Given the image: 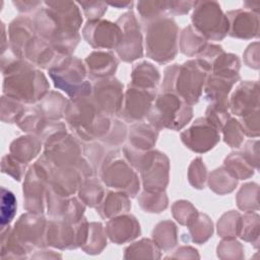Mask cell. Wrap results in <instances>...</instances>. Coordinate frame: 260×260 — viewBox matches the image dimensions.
<instances>
[{"label":"cell","mask_w":260,"mask_h":260,"mask_svg":"<svg viewBox=\"0 0 260 260\" xmlns=\"http://www.w3.org/2000/svg\"><path fill=\"white\" fill-rule=\"evenodd\" d=\"M117 23L122 29V40L116 49L118 56L125 62H132L143 55L142 36L135 14L130 11L120 16Z\"/></svg>","instance_id":"cell-9"},{"label":"cell","mask_w":260,"mask_h":260,"mask_svg":"<svg viewBox=\"0 0 260 260\" xmlns=\"http://www.w3.org/2000/svg\"><path fill=\"white\" fill-rule=\"evenodd\" d=\"M209 187L217 194L229 193L237 185V178L226 169L219 168L209 176Z\"/></svg>","instance_id":"cell-30"},{"label":"cell","mask_w":260,"mask_h":260,"mask_svg":"<svg viewBox=\"0 0 260 260\" xmlns=\"http://www.w3.org/2000/svg\"><path fill=\"white\" fill-rule=\"evenodd\" d=\"M223 138L225 143L231 147H238L242 142V133L238 121L234 119H229V121L222 127Z\"/></svg>","instance_id":"cell-41"},{"label":"cell","mask_w":260,"mask_h":260,"mask_svg":"<svg viewBox=\"0 0 260 260\" xmlns=\"http://www.w3.org/2000/svg\"><path fill=\"white\" fill-rule=\"evenodd\" d=\"M118 59L112 52L95 51L85 59L87 74L91 79L112 77L118 67Z\"/></svg>","instance_id":"cell-18"},{"label":"cell","mask_w":260,"mask_h":260,"mask_svg":"<svg viewBox=\"0 0 260 260\" xmlns=\"http://www.w3.org/2000/svg\"><path fill=\"white\" fill-rule=\"evenodd\" d=\"M17 208V202L14 194L8 189L1 188V216L0 225L1 229L10 224L14 218Z\"/></svg>","instance_id":"cell-35"},{"label":"cell","mask_w":260,"mask_h":260,"mask_svg":"<svg viewBox=\"0 0 260 260\" xmlns=\"http://www.w3.org/2000/svg\"><path fill=\"white\" fill-rule=\"evenodd\" d=\"M79 4L89 20L100 19L107 11V4L104 2H79Z\"/></svg>","instance_id":"cell-43"},{"label":"cell","mask_w":260,"mask_h":260,"mask_svg":"<svg viewBox=\"0 0 260 260\" xmlns=\"http://www.w3.org/2000/svg\"><path fill=\"white\" fill-rule=\"evenodd\" d=\"M139 203L147 212H160L168 206V197L164 191H144L139 197Z\"/></svg>","instance_id":"cell-34"},{"label":"cell","mask_w":260,"mask_h":260,"mask_svg":"<svg viewBox=\"0 0 260 260\" xmlns=\"http://www.w3.org/2000/svg\"><path fill=\"white\" fill-rule=\"evenodd\" d=\"M12 4L19 12L30 13L42 6L43 3L40 1H13Z\"/></svg>","instance_id":"cell-45"},{"label":"cell","mask_w":260,"mask_h":260,"mask_svg":"<svg viewBox=\"0 0 260 260\" xmlns=\"http://www.w3.org/2000/svg\"><path fill=\"white\" fill-rule=\"evenodd\" d=\"M193 242L201 244L207 241L212 235V222L205 214L198 213L195 219L188 225Z\"/></svg>","instance_id":"cell-31"},{"label":"cell","mask_w":260,"mask_h":260,"mask_svg":"<svg viewBox=\"0 0 260 260\" xmlns=\"http://www.w3.org/2000/svg\"><path fill=\"white\" fill-rule=\"evenodd\" d=\"M42 139L35 135H23L14 139L9 146V153L20 161L27 164L32 160L42 148Z\"/></svg>","instance_id":"cell-19"},{"label":"cell","mask_w":260,"mask_h":260,"mask_svg":"<svg viewBox=\"0 0 260 260\" xmlns=\"http://www.w3.org/2000/svg\"><path fill=\"white\" fill-rule=\"evenodd\" d=\"M47 221L43 213L26 212L14 223L12 231L16 239L29 251L46 245Z\"/></svg>","instance_id":"cell-11"},{"label":"cell","mask_w":260,"mask_h":260,"mask_svg":"<svg viewBox=\"0 0 260 260\" xmlns=\"http://www.w3.org/2000/svg\"><path fill=\"white\" fill-rule=\"evenodd\" d=\"M174 217L183 225H189L198 215L197 210L187 201H177L173 205Z\"/></svg>","instance_id":"cell-38"},{"label":"cell","mask_w":260,"mask_h":260,"mask_svg":"<svg viewBox=\"0 0 260 260\" xmlns=\"http://www.w3.org/2000/svg\"><path fill=\"white\" fill-rule=\"evenodd\" d=\"M189 182L194 188H204L206 181V168L200 157L194 159L189 168Z\"/></svg>","instance_id":"cell-40"},{"label":"cell","mask_w":260,"mask_h":260,"mask_svg":"<svg viewBox=\"0 0 260 260\" xmlns=\"http://www.w3.org/2000/svg\"><path fill=\"white\" fill-rule=\"evenodd\" d=\"M192 116V107L183 99L173 92H162L155 98L147 119L157 130H180L189 123Z\"/></svg>","instance_id":"cell-5"},{"label":"cell","mask_w":260,"mask_h":260,"mask_svg":"<svg viewBox=\"0 0 260 260\" xmlns=\"http://www.w3.org/2000/svg\"><path fill=\"white\" fill-rule=\"evenodd\" d=\"M131 84L141 88L155 90L160 75L158 70L148 62H141L133 67L131 74Z\"/></svg>","instance_id":"cell-22"},{"label":"cell","mask_w":260,"mask_h":260,"mask_svg":"<svg viewBox=\"0 0 260 260\" xmlns=\"http://www.w3.org/2000/svg\"><path fill=\"white\" fill-rule=\"evenodd\" d=\"M7 35L10 50L19 58H23L25 46L36 36L32 19L27 16L14 18L8 25Z\"/></svg>","instance_id":"cell-15"},{"label":"cell","mask_w":260,"mask_h":260,"mask_svg":"<svg viewBox=\"0 0 260 260\" xmlns=\"http://www.w3.org/2000/svg\"><path fill=\"white\" fill-rule=\"evenodd\" d=\"M207 40L203 38L192 25L187 26L181 34L180 49L187 56L199 55L207 45Z\"/></svg>","instance_id":"cell-26"},{"label":"cell","mask_w":260,"mask_h":260,"mask_svg":"<svg viewBox=\"0 0 260 260\" xmlns=\"http://www.w3.org/2000/svg\"><path fill=\"white\" fill-rule=\"evenodd\" d=\"M78 194L80 200L84 204L93 207L99 205L104 199L105 190L102 184L96 179L86 178L81 183L78 189Z\"/></svg>","instance_id":"cell-27"},{"label":"cell","mask_w":260,"mask_h":260,"mask_svg":"<svg viewBox=\"0 0 260 260\" xmlns=\"http://www.w3.org/2000/svg\"><path fill=\"white\" fill-rule=\"evenodd\" d=\"M153 240L157 247L164 251L172 249L177 243V228L170 221L159 222L153 231Z\"/></svg>","instance_id":"cell-29"},{"label":"cell","mask_w":260,"mask_h":260,"mask_svg":"<svg viewBox=\"0 0 260 260\" xmlns=\"http://www.w3.org/2000/svg\"><path fill=\"white\" fill-rule=\"evenodd\" d=\"M98 109L112 117L119 115L123 104V84L115 77L99 79L92 86L90 94Z\"/></svg>","instance_id":"cell-10"},{"label":"cell","mask_w":260,"mask_h":260,"mask_svg":"<svg viewBox=\"0 0 260 260\" xmlns=\"http://www.w3.org/2000/svg\"><path fill=\"white\" fill-rule=\"evenodd\" d=\"M64 117L70 129L83 141L103 139L112 125L110 117L98 109L90 95L71 99Z\"/></svg>","instance_id":"cell-2"},{"label":"cell","mask_w":260,"mask_h":260,"mask_svg":"<svg viewBox=\"0 0 260 260\" xmlns=\"http://www.w3.org/2000/svg\"><path fill=\"white\" fill-rule=\"evenodd\" d=\"M26 164L20 161L11 153H6L1 159V172L12 177L15 181H20L24 176Z\"/></svg>","instance_id":"cell-37"},{"label":"cell","mask_w":260,"mask_h":260,"mask_svg":"<svg viewBox=\"0 0 260 260\" xmlns=\"http://www.w3.org/2000/svg\"><path fill=\"white\" fill-rule=\"evenodd\" d=\"M229 20L230 36L236 38H251L252 37V15L242 11H230L226 14Z\"/></svg>","instance_id":"cell-25"},{"label":"cell","mask_w":260,"mask_h":260,"mask_svg":"<svg viewBox=\"0 0 260 260\" xmlns=\"http://www.w3.org/2000/svg\"><path fill=\"white\" fill-rule=\"evenodd\" d=\"M137 9L141 15V18L147 22L156 18L167 16L169 12L168 1H140L137 3Z\"/></svg>","instance_id":"cell-33"},{"label":"cell","mask_w":260,"mask_h":260,"mask_svg":"<svg viewBox=\"0 0 260 260\" xmlns=\"http://www.w3.org/2000/svg\"><path fill=\"white\" fill-rule=\"evenodd\" d=\"M238 213L230 212L224 214L218 221V234L223 238H231L234 237L239 228H238Z\"/></svg>","instance_id":"cell-42"},{"label":"cell","mask_w":260,"mask_h":260,"mask_svg":"<svg viewBox=\"0 0 260 260\" xmlns=\"http://www.w3.org/2000/svg\"><path fill=\"white\" fill-rule=\"evenodd\" d=\"M146 55L158 63L172 61L178 52L179 28L175 20L162 16L151 20L145 26Z\"/></svg>","instance_id":"cell-4"},{"label":"cell","mask_w":260,"mask_h":260,"mask_svg":"<svg viewBox=\"0 0 260 260\" xmlns=\"http://www.w3.org/2000/svg\"><path fill=\"white\" fill-rule=\"evenodd\" d=\"M238 79L239 75H223L214 73L207 75L203 86L205 100L209 101L210 104L229 106L228 94Z\"/></svg>","instance_id":"cell-17"},{"label":"cell","mask_w":260,"mask_h":260,"mask_svg":"<svg viewBox=\"0 0 260 260\" xmlns=\"http://www.w3.org/2000/svg\"><path fill=\"white\" fill-rule=\"evenodd\" d=\"M105 231L112 242L123 244L139 236L140 225L133 215L121 214L111 218Z\"/></svg>","instance_id":"cell-16"},{"label":"cell","mask_w":260,"mask_h":260,"mask_svg":"<svg viewBox=\"0 0 260 260\" xmlns=\"http://www.w3.org/2000/svg\"><path fill=\"white\" fill-rule=\"evenodd\" d=\"M131 208L129 196L124 192H108L96 210L104 218H111L127 212Z\"/></svg>","instance_id":"cell-21"},{"label":"cell","mask_w":260,"mask_h":260,"mask_svg":"<svg viewBox=\"0 0 260 260\" xmlns=\"http://www.w3.org/2000/svg\"><path fill=\"white\" fill-rule=\"evenodd\" d=\"M158 130L150 123H137L131 126L129 146L140 151H147L155 144Z\"/></svg>","instance_id":"cell-20"},{"label":"cell","mask_w":260,"mask_h":260,"mask_svg":"<svg viewBox=\"0 0 260 260\" xmlns=\"http://www.w3.org/2000/svg\"><path fill=\"white\" fill-rule=\"evenodd\" d=\"M82 34L87 44L95 49H117L122 40L119 24L109 20H88Z\"/></svg>","instance_id":"cell-13"},{"label":"cell","mask_w":260,"mask_h":260,"mask_svg":"<svg viewBox=\"0 0 260 260\" xmlns=\"http://www.w3.org/2000/svg\"><path fill=\"white\" fill-rule=\"evenodd\" d=\"M0 254L2 259L25 258L30 252L14 236L10 225L1 229V248Z\"/></svg>","instance_id":"cell-24"},{"label":"cell","mask_w":260,"mask_h":260,"mask_svg":"<svg viewBox=\"0 0 260 260\" xmlns=\"http://www.w3.org/2000/svg\"><path fill=\"white\" fill-rule=\"evenodd\" d=\"M126 134H127V129L125 124L119 120H114L112 122L109 132L102 139V141L107 145L118 146L124 142L126 138Z\"/></svg>","instance_id":"cell-39"},{"label":"cell","mask_w":260,"mask_h":260,"mask_svg":"<svg viewBox=\"0 0 260 260\" xmlns=\"http://www.w3.org/2000/svg\"><path fill=\"white\" fill-rule=\"evenodd\" d=\"M194 6L190 1H171L169 2V12L171 14H186Z\"/></svg>","instance_id":"cell-44"},{"label":"cell","mask_w":260,"mask_h":260,"mask_svg":"<svg viewBox=\"0 0 260 260\" xmlns=\"http://www.w3.org/2000/svg\"><path fill=\"white\" fill-rule=\"evenodd\" d=\"M107 234L100 222H91L88 224V233L85 243L81 248L88 254H98L107 245Z\"/></svg>","instance_id":"cell-28"},{"label":"cell","mask_w":260,"mask_h":260,"mask_svg":"<svg viewBox=\"0 0 260 260\" xmlns=\"http://www.w3.org/2000/svg\"><path fill=\"white\" fill-rule=\"evenodd\" d=\"M184 144L195 152H205L219 141V130L206 118L197 119L193 125L181 133Z\"/></svg>","instance_id":"cell-14"},{"label":"cell","mask_w":260,"mask_h":260,"mask_svg":"<svg viewBox=\"0 0 260 260\" xmlns=\"http://www.w3.org/2000/svg\"><path fill=\"white\" fill-rule=\"evenodd\" d=\"M209 71L196 59L183 65L173 64L166 68L162 92H173L190 106L196 104L202 93Z\"/></svg>","instance_id":"cell-3"},{"label":"cell","mask_w":260,"mask_h":260,"mask_svg":"<svg viewBox=\"0 0 260 260\" xmlns=\"http://www.w3.org/2000/svg\"><path fill=\"white\" fill-rule=\"evenodd\" d=\"M24 104L2 94L1 98V121L4 123H15L23 109Z\"/></svg>","instance_id":"cell-36"},{"label":"cell","mask_w":260,"mask_h":260,"mask_svg":"<svg viewBox=\"0 0 260 260\" xmlns=\"http://www.w3.org/2000/svg\"><path fill=\"white\" fill-rule=\"evenodd\" d=\"M49 75L55 86L65 91L71 99L91 94L92 86L86 79L88 75L86 66L76 57H65L60 63L49 69Z\"/></svg>","instance_id":"cell-6"},{"label":"cell","mask_w":260,"mask_h":260,"mask_svg":"<svg viewBox=\"0 0 260 260\" xmlns=\"http://www.w3.org/2000/svg\"><path fill=\"white\" fill-rule=\"evenodd\" d=\"M159 249L154 242L143 239L125 250V258H159Z\"/></svg>","instance_id":"cell-32"},{"label":"cell","mask_w":260,"mask_h":260,"mask_svg":"<svg viewBox=\"0 0 260 260\" xmlns=\"http://www.w3.org/2000/svg\"><path fill=\"white\" fill-rule=\"evenodd\" d=\"M155 100V90L129 84L123 98L120 116L126 122H139L147 117Z\"/></svg>","instance_id":"cell-12"},{"label":"cell","mask_w":260,"mask_h":260,"mask_svg":"<svg viewBox=\"0 0 260 260\" xmlns=\"http://www.w3.org/2000/svg\"><path fill=\"white\" fill-rule=\"evenodd\" d=\"M193 27L206 40L220 41L229 32V20L215 1L194 2Z\"/></svg>","instance_id":"cell-8"},{"label":"cell","mask_w":260,"mask_h":260,"mask_svg":"<svg viewBox=\"0 0 260 260\" xmlns=\"http://www.w3.org/2000/svg\"><path fill=\"white\" fill-rule=\"evenodd\" d=\"M38 103L37 107L43 116L52 121H57L64 116L65 109L68 104L64 96L56 91H48L47 94Z\"/></svg>","instance_id":"cell-23"},{"label":"cell","mask_w":260,"mask_h":260,"mask_svg":"<svg viewBox=\"0 0 260 260\" xmlns=\"http://www.w3.org/2000/svg\"><path fill=\"white\" fill-rule=\"evenodd\" d=\"M100 175L108 187L120 190L129 197H134L139 190V180L133 167L119 151H113L104 158Z\"/></svg>","instance_id":"cell-7"},{"label":"cell","mask_w":260,"mask_h":260,"mask_svg":"<svg viewBox=\"0 0 260 260\" xmlns=\"http://www.w3.org/2000/svg\"><path fill=\"white\" fill-rule=\"evenodd\" d=\"M3 94L22 104L40 102L48 92L50 84L30 62L16 56L8 47L1 53Z\"/></svg>","instance_id":"cell-1"}]
</instances>
